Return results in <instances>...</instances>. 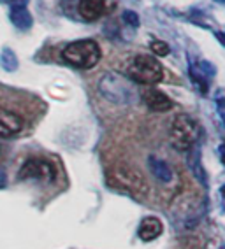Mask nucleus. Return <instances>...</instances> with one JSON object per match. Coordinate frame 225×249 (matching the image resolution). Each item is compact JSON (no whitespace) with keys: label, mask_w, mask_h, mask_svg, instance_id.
I'll return each instance as SVG.
<instances>
[{"label":"nucleus","mask_w":225,"mask_h":249,"mask_svg":"<svg viewBox=\"0 0 225 249\" xmlns=\"http://www.w3.org/2000/svg\"><path fill=\"white\" fill-rule=\"evenodd\" d=\"M63 62L77 69H94L100 60V48L99 44L92 39L76 40L65 46L62 51Z\"/></svg>","instance_id":"f257e3e1"},{"label":"nucleus","mask_w":225,"mask_h":249,"mask_svg":"<svg viewBox=\"0 0 225 249\" xmlns=\"http://www.w3.org/2000/svg\"><path fill=\"white\" fill-rule=\"evenodd\" d=\"M100 95H102L106 100L112 104H120V106H127L134 100V88L125 77H122L116 72H106L102 77H100L99 85Z\"/></svg>","instance_id":"f03ea898"},{"label":"nucleus","mask_w":225,"mask_h":249,"mask_svg":"<svg viewBox=\"0 0 225 249\" xmlns=\"http://www.w3.org/2000/svg\"><path fill=\"white\" fill-rule=\"evenodd\" d=\"M199 137V126L188 114H178L169 126V139L174 149L188 151L195 146Z\"/></svg>","instance_id":"7ed1b4c3"},{"label":"nucleus","mask_w":225,"mask_h":249,"mask_svg":"<svg viewBox=\"0 0 225 249\" xmlns=\"http://www.w3.org/2000/svg\"><path fill=\"white\" fill-rule=\"evenodd\" d=\"M127 76L141 85H157L164 77L162 65L150 54H137L132 60L131 67L127 71Z\"/></svg>","instance_id":"20e7f679"},{"label":"nucleus","mask_w":225,"mask_h":249,"mask_svg":"<svg viewBox=\"0 0 225 249\" xmlns=\"http://www.w3.org/2000/svg\"><path fill=\"white\" fill-rule=\"evenodd\" d=\"M19 179H37V181L53 182L56 178V169L51 161L44 158H30L21 165L18 172Z\"/></svg>","instance_id":"39448f33"},{"label":"nucleus","mask_w":225,"mask_h":249,"mask_svg":"<svg viewBox=\"0 0 225 249\" xmlns=\"http://www.w3.org/2000/svg\"><path fill=\"white\" fill-rule=\"evenodd\" d=\"M112 178H114L112 179L114 184L122 186L123 190H127V192L137 193V195L148 192V186H146V181H144L143 176L137 174L135 170L129 169V167H127V169L125 167H118V169H114Z\"/></svg>","instance_id":"423d86ee"},{"label":"nucleus","mask_w":225,"mask_h":249,"mask_svg":"<svg viewBox=\"0 0 225 249\" xmlns=\"http://www.w3.org/2000/svg\"><path fill=\"white\" fill-rule=\"evenodd\" d=\"M114 5V0H79L77 11L79 16L86 21H95L99 19L102 14L109 13L111 7Z\"/></svg>","instance_id":"0eeeda50"},{"label":"nucleus","mask_w":225,"mask_h":249,"mask_svg":"<svg viewBox=\"0 0 225 249\" xmlns=\"http://www.w3.org/2000/svg\"><path fill=\"white\" fill-rule=\"evenodd\" d=\"M23 118L14 111H7V109H0V135H16L21 132L23 128Z\"/></svg>","instance_id":"6e6552de"},{"label":"nucleus","mask_w":225,"mask_h":249,"mask_svg":"<svg viewBox=\"0 0 225 249\" xmlns=\"http://www.w3.org/2000/svg\"><path fill=\"white\" fill-rule=\"evenodd\" d=\"M9 19H11V23H13L14 27L18 28V30H23V32L30 30L32 25H34V18H32L30 11L27 9V5H25V4L11 5Z\"/></svg>","instance_id":"1a4fd4ad"},{"label":"nucleus","mask_w":225,"mask_h":249,"mask_svg":"<svg viewBox=\"0 0 225 249\" xmlns=\"http://www.w3.org/2000/svg\"><path fill=\"white\" fill-rule=\"evenodd\" d=\"M144 102L155 112H166L174 107V102L166 93H162L160 89H148L144 93Z\"/></svg>","instance_id":"9d476101"},{"label":"nucleus","mask_w":225,"mask_h":249,"mask_svg":"<svg viewBox=\"0 0 225 249\" xmlns=\"http://www.w3.org/2000/svg\"><path fill=\"white\" fill-rule=\"evenodd\" d=\"M164 231V225L162 221L155 216H146V218L141 221L139 225V239L144 240V242H151L157 237H160V233Z\"/></svg>","instance_id":"9b49d317"},{"label":"nucleus","mask_w":225,"mask_h":249,"mask_svg":"<svg viewBox=\"0 0 225 249\" xmlns=\"http://www.w3.org/2000/svg\"><path fill=\"white\" fill-rule=\"evenodd\" d=\"M187 161H188V167H190V170H192V174H194V178L206 188L207 186V174L203 167V161H201V151H199V149H194V147L188 149V158H187Z\"/></svg>","instance_id":"f8f14e48"},{"label":"nucleus","mask_w":225,"mask_h":249,"mask_svg":"<svg viewBox=\"0 0 225 249\" xmlns=\"http://www.w3.org/2000/svg\"><path fill=\"white\" fill-rule=\"evenodd\" d=\"M148 165L150 170L153 174L155 178L160 182H171L172 181V169L169 167V163L160 158H155V156H150L148 158Z\"/></svg>","instance_id":"ddd939ff"},{"label":"nucleus","mask_w":225,"mask_h":249,"mask_svg":"<svg viewBox=\"0 0 225 249\" xmlns=\"http://www.w3.org/2000/svg\"><path fill=\"white\" fill-rule=\"evenodd\" d=\"M0 65L7 72H14L18 69V58H16L13 49H9V48L2 49V53H0Z\"/></svg>","instance_id":"4468645a"},{"label":"nucleus","mask_w":225,"mask_h":249,"mask_svg":"<svg viewBox=\"0 0 225 249\" xmlns=\"http://www.w3.org/2000/svg\"><path fill=\"white\" fill-rule=\"evenodd\" d=\"M150 49H151L157 56H167V54H169V46H167L164 40H151V42H150Z\"/></svg>","instance_id":"2eb2a0df"},{"label":"nucleus","mask_w":225,"mask_h":249,"mask_svg":"<svg viewBox=\"0 0 225 249\" xmlns=\"http://www.w3.org/2000/svg\"><path fill=\"white\" fill-rule=\"evenodd\" d=\"M123 21L127 23V25H131L132 28H137L139 27V16H137V13L135 11H125V13L122 14Z\"/></svg>","instance_id":"dca6fc26"},{"label":"nucleus","mask_w":225,"mask_h":249,"mask_svg":"<svg viewBox=\"0 0 225 249\" xmlns=\"http://www.w3.org/2000/svg\"><path fill=\"white\" fill-rule=\"evenodd\" d=\"M190 76H192L195 85L201 86V91H203V93H207V77L203 76V74H195L192 67H190Z\"/></svg>","instance_id":"f3484780"},{"label":"nucleus","mask_w":225,"mask_h":249,"mask_svg":"<svg viewBox=\"0 0 225 249\" xmlns=\"http://www.w3.org/2000/svg\"><path fill=\"white\" fill-rule=\"evenodd\" d=\"M199 71L203 72V76L209 77V76H215L216 74V69L211 62H207V60H203V62H199Z\"/></svg>","instance_id":"a211bd4d"},{"label":"nucleus","mask_w":225,"mask_h":249,"mask_svg":"<svg viewBox=\"0 0 225 249\" xmlns=\"http://www.w3.org/2000/svg\"><path fill=\"white\" fill-rule=\"evenodd\" d=\"M5 184H7V176H5L4 169H0V190L5 188Z\"/></svg>","instance_id":"6ab92c4d"},{"label":"nucleus","mask_w":225,"mask_h":249,"mask_svg":"<svg viewBox=\"0 0 225 249\" xmlns=\"http://www.w3.org/2000/svg\"><path fill=\"white\" fill-rule=\"evenodd\" d=\"M0 2H4V4H11V5H14V4H25L27 5V0H0Z\"/></svg>","instance_id":"aec40b11"},{"label":"nucleus","mask_w":225,"mask_h":249,"mask_svg":"<svg viewBox=\"0 0 225 249\" xmlns=\"http://www.w3.org/2000/svg\"><path fill=\"white\" fill-rule=\"evenodd\" d=\"M215 36H216V39L220 40V44L225 46V34H224V32H216Z\"/></svg>","instance_id":"412c9836"},{"label":"nucleus","mask_w":225,"mask_h":249,"mask_svg":"<svg viewBox=\"0 0 225 249\" xmlns=\"http://www.w3.org/2000/svg\"><path fill=\"white\" fill-rule=\"evenodd\" d=\"M220 153H222V161L225 163V147H224V146L220 147Z\"/></svg>","instance_id":"4be33fe9"},{"label":"nucleus","mask_w":225,"mask_h":249,"mask_svg":"<svg viewBox=\"0 0 225 249\" xmlns=\"http://www.w3.org/2000/svg\"><path fill=\"white\" fill-rule=\"evenodd\" d=\"M220 114H222V120H224V124H225V109H222Z\"/></svg>","instance_id":"5701e85b"},{"label":"nucleus","mask_w":225,"mask_h":249,"mask_svg":"<svg viewBox=\"0 0 225 249\" xmlns=\"http://www.w3.org/2000/svg\"><path fill=\"white\" fill-rule=\"evenodd\" d=\"M215 2H218V4H225V0H215Z\"/></svg>","instance_id":"b1692460"},{"label":"nucleus","mask_w":225,"mask_h":249,"mask_svg":"<svg viewBox=\"0 0 225 249\" xmlns=\"http://www.w3.org/2000/svg\"><path fill=\"white\" fill-rule=\"evenodd\" d=\"M222 193H224V196H225V186H224V188H222Z\"/></svg>","instance_id":"393cba45"},{"label":"nucleus","mask_w":225,"mask_h":249,"mask_svg":"<svg viewBox=\"0 0 225 249\" xmlns=\"http://www.w3.org/2000/svg\"><path fill=\"white\" fill-rule=\"evenodd\" d=\"M224 147H225V144H224Z\"/></svg>","instance_id":"a878e982"}]
</instances>
